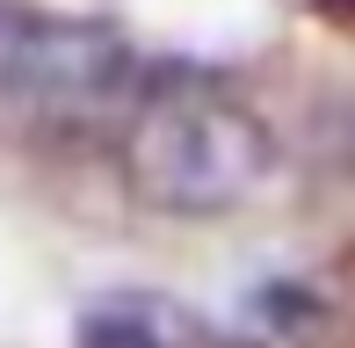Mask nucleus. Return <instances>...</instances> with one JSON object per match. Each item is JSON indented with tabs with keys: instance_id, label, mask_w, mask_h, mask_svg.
<instances>
[{
	"instance_id": "nucleus-1",
	"label": "nucleus",
	"mask_w": 355,
	"mask_h": 348,
	"mask_svg": "<svg viewBox=\"0 0 355 348\" xmlns=\"http://www.w3.org/2000/svg\"><path fill=\"white\" fill-rule=\"evenodd\" d=\"M276 160V138L247 102L211 87H174L145 102L131 131V182L159 211H225Z\"/></svg>"
},
{
	"instance_id": "nucleus-2",
	"label": "nucleus",
	"mask_w": 355,
	"mask_h": 348,
	"mask_svg": "<svg viewBox=\"0 0 355 348\" xmlns=\"http://www.w3.org/2000/svg\"><path fill=\"white\" fill-rule=\"evenodd\" d=\"M131 94V51L94 22L0 8V123H87Z\"/></svg>"
},
{
	"instance_id": "nucleus-3",
	"label": "nucleus",
	"mask_w": 355,
	"mask_h": 348,
	"mask_svg": "<svg viewBox=\"0 0 355 348\" xmlns=\"http://www.w3.org/2000/svg\"><path fill=\"white\" fill-rule=\"evenodd\" d=\"M73 341L80 348H218L211 320L189 312L167 290H109V297H94L80 312Z\"/></svg>"
}]
</instances>
